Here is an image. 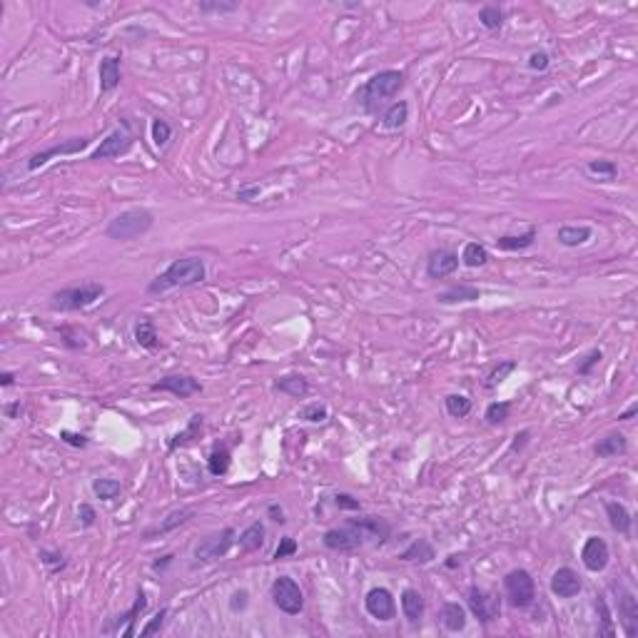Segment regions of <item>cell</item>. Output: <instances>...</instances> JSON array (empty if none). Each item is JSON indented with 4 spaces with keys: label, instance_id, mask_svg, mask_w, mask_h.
Masks as SVG:
<instances>
[{
    "label": "cell",
    "instance_id": "1",
    "mask_svg": "<svg viewBox=\"0 0 638 638\" xmlns=\"http://www.w3.org/2000/svg\"><path fill=\"white\" fill-rule=\"evenodd\" d=\"M207 277L205 262L200 257H179L167 264L165 272H160L148 285L150 295H165L170 290H182V287L202 285Z\"/></svg>",
    "mask_w": 638,
    "mask_h": 638
},
{
    "label": "cell",
    "instance_id": "2",
    "mask_svg": "<svg viewBox=\"0 0 638 638\" xmlns=\"http://www.w3.org/2000/svg\"><path fill=\"white\" fill-rule=\"evenodd\" d=\"M401 88H404V73L401 70H379L357 90L354 100L364 112H377Z\"/></svg>",
    "mask_w": 638,
    "mask_h": 638
},
{
    "label": "cell",
    "instance_id": "3",
    "mask_svg": "<svg viewBox=\"0 0 638 638\" xmlns=\"http://www.w3.org/2000/svg\"><path fill=\"white\" fill-rule=\"evenodd\" d=\"M155 215L148 207H130L115 215L105 227V235L115 242H132V240L143 237L153 230Z\"/></svg>",
    "mask_w": 638,
    "mask_h": 638
},
{
    "label": "cell",
    "instance_id": "4",
    "mask_svg": "<svg viewBox=\"0 0 638 638\" xmlns=\"http://www.w3.org/2000/svg\"><path fill=\"white\" fill-rule=\"evenodd\" d=\"M102 295H105V287H102L100 282H85V285L65 287V290L55 292L50 307H53V309H60V312H78L90 305H95Z\"/></svg>",
    "mask_w": 638,
    "mask_h": 638
},
{
    "label": "cell",
    "instance_id": "5",
    "mask_svg": "<svg viewBox=\"0 0 638 638\" xmlns=\"http://www.w3.org/2000/svg\"><path fill=\"white\" fill-rule=\"evenodd\" d=\"M504 591L514 608H528L536 601V584L526 569H514L504 576Z\"/></svg>",
    "mask_w": 638,
    "mask_h": 638
},
{
    "label": "cell",
    "instance_id": "6",
    "mask_svg": "<svg viewBox=\"0 0 638 638\" xmlns=\"http://www.w3.org/2000/svg\"><path fill=\"white\" fill-rule=\"evenodd\" d=\"M269 596L275 601V606L280 608L287 616H300L302 608H305V596H302V589L295 579L290 576H277L272 581V589H269Z\"/></svg>",
    "mask_w": 638,
    "mask_h": 638
},
{
    "label": "cell",
    "instance_id": "7",
    "mask_svg": "<svg viewBox=\"0 0 638 638\" xmlns=\"http://www.w3.org/2000/svg\"><path fill=\"white\" fill-rule=\"evenodd\" d=\"M135 145V132H132L130 122L127 120H120V127H115V130L107 135L105 140H100V145H98L93 153H90L88 160H110V158H120V155H127L130 153V148Z\"/></svg>",
    "mask_w": 638,
    "mask_h": 638
},
{
    "label": "cell",
    "instance_id": "8",
    "mask_svg": "<svg viewBox=\"0 0 638 638\" xmlns=\"http://www.w3.org/2000/svg\"><path fill=\"white\" fill-rule=\"evenodd\" d=\"M235 541H237V531L232 526H225L222 531H215L210 536H205L200 543L195 546V559L200 564H210V561H217L222 556H227V551L232 549Z\"/></svg>",
    "mask_w": 638,
    "mask_h": 638
},
{
    "label": "cell",
    "instance_id": "9",
    "mask_svg": "<svg viewBox=\"0 0 638 638\" xmlns=\"http://www.w3.org/2000/svg\"><path fill=\"white\" fill-rule=\"evenodd\" d=\"M466 606L474 613V618L484 626L494 623L501 616V601L491 593V591L481 589V586H469L466 591Z\"/></svg>",
    "mask_w": 638,
    "mask_h": 638
},
{
    "label": "cell",
    "instance_id": "10",
    "mask_svg": "<svg viewBox=\"0 0 638 638\" xmlns=\"http://www.w3.org/2000/svg\"><path fill=\"white\" fill-rule=\"evenodd\" d=\"M88 145H90V138H70V140H65V143L50 145V148L40 150V153L30 155L25 167H28V172H35V170H40L42 165H48L50 160L58 158V155L60 158H63V155H78V153H83Z\"/></svg>",
    "mask_w": 638,
    "mask_h": 638
},
{
    "label": "cell",
    "instance_id": "11",
    "mask_svg": "<svg viewBox=\"0 0 638 638\" xmlns=\"http://www.w3.org/2000/svg\"><path fill=\"white\" fill-rule=\"evenodd\" d=\"M364 608L370 613L372 618L377 621H391L396 616V603L394 596H391V591L384 589V586H374V589L367 591V596H364Z\"/></svg>",
    "mask_w": 638,
    "mask_h": 638
},
{
    "label": "cell",
    "instance_id": "12",
    "mask_svg": "<svg viewBox=\"0 0 638 638\" xmlns=\"http://www.w3.org/2000/svg\"><path fill=\"white\" fill-rule=\"evenodd\" d=\"M322 543H324V549H329V551L349 554V551H357L359 546H362L364 538H362V533L352 526V524H347V526H337V528L324 531Z\"/></svg>",
    "mask_w": 638,
    "mask_h": 638
},
{
    "label": "cell",
    "instance_id": "13",
    "mask_svg": "<svg viewBox=\"0 0 638 638\" xmlns=\"http://www.w3.org/2000/svg\"><path fill=\"white\" fill-rule=\"evenodd\" d=\"M150 389L153 391H167V394L179 396V399H190V396L200 394L202 384L190 374H167V377H163L160 382H155Z\"/></svg>",
    "mask_w": 638,
    "mask_h": 638
},
{
    "label": "cell",
    "instance_id": "14",
    "mask_svg": "<svg viewBox=\"0 0 638 638\" xmlns=\"http://www.w3.org/2000/svg\"><path fill=\"white\" fill-rule=\"evenodd\" d=\"M145 608H148V596H145V591H140L138 598H135V603H132L125 613H120V616L112 618V621L107 623L102 631L105 633H120V636H125V638L135 636V623H138L140 613H143Z\"/></svg>",
    "mask_w": 638,
    "mask_h": 638
},
{
    "label": "cell",
    "instance_id": "15",
    "mask_svg": "<svg viewBox=\"0 0 638 638\" xmlns=\"http://www.w3.org/2000/svg\"><path fill=\"white\" fill-rule=\"evenodd\" d=\"M608 559H611V551H608V543L603 541L601 536H589L581 549V561L589 571L593 574H601L608 566Z\"/></svg>",
    "mask_w": 638,
    "mask_h": 638
},
{
    "label": "cell",
    "instance_id": "16",
    "mask_svg": "<svg viewBox=\"0 0 638 638\" xmlns=\"http://www.w3.org/2000/svg\"><path fill=\"white\" fill-rule=\"evenodd\" d=\"M618 591V618L623 623V633L628 638L638 636V598L623 586H613Z\"/></svg>",
    "mask_w": 638,
    "mask_h": 638
},
{
    "label": "cell",
    "instance_id": "17",
    "mask_svg": "<svg viewBox=\"0 0 638 638\" xmlns=\"http://www.w3.org/2000/svg\"><path fill=\"white\" fill-rule=\"evenodd\" d=\"M347 524H352V526L362 533V538H372V541L379 543V546L389 541V536H391L389 521L382 516H357V519H349Z\"/></svg>",
    "mask_w": 638,
    "mask_h": 638
},
{
    "label": "cell",
    "instance_id": "18",
    "mask_svg": "<svg viewBox=\"0 0 638 638\" xmlns=\"http://www.w3.org/2000/svg\"><path fill=\"white\" fill-rule=\"evenodd\" d=\"M459 254L451 252V249H434L427 259V275L432 280H444V277H451L456 269H459Z\"/></svg>",
    "mask_w": 638,
    "mask_h": 638
},
{
    "label": "cell",
    "instance_id": "19",
    "mask_svg": "<svg viewBox=\"0 0 638 638\" xmlns=\"http://www.w3.org/2000/svg\"><path fill=\"white\" fill-rule=\"evenodd\" d=\"M584 584H581V576L576 574L571 566H561L559 571H554L551 576V593L559 598H574L581 593Z\"/></svg>",
    "mask_w": 638,
    "mask_h": 638
},
{
    "label": "cell",
    "instance_id": "20",
    "mask_svg": "<svg viewBox=\"0 0 638 638\" xmlns=\"http://www.w3.org/2000/svg\"><path fill=\"white\" fill-rule=\"evenodd\" d=\"M98 78H100V95L112 93L122 80L120 58H117V55H105V58L100 60V68H98Z\"/></svg>",
    "mask_w": 638,
    "mask_h": 638
},
{
    "label": "cell",
    "instance_id": "21",
    "mask_svg": "<svg viewBox=\"0 0 638 638\" xmlns=\"http://www.w3.org/2000/svg\"><path fill=\"white\" fill-rule=\"evenodd\" d=\"M598 459H613V456H623L628 451V439L623 437L621 432H611L603 439H598L596 447H593Z\"/></svg>",
    "mask_w": 638,
    "mask_h": 638
},
{
    "label": "cell",
    "instance_id": "22",
    "mask_svg": "<svg viewBox=\"0 0 638 638\" xmlns=\"http://www.w3.org/2000/svg\"><path fill=\"white\" fill-rule=\"evenodd\" d=\"M434 559H437V551L427 538H414L399 554V561H406V564H432Z\"/></svg>",
    "mask_w": 638,
    "mask_h": 638
},
{
    "label": "cell",
    "instance_id": "23",
    "mask_svg": "<svg viewBox=\"0 0 638 638\" xmlns=\"http://www.w3.org/2000/svg\"><path fill=\"white\" fill-rule=\"evenodd\" d=\"M476 300H481V292L479 287H471V285H451L437 295L439 305H464V302H476Z\"/></svg>",
    "mask_w": 638,
    "mask_h": 638
},
{
    "label": "cell",
    "instance_id": "24",
    "mask_svg": "<svg viewBox=\"0 0 638 638\" xmlns=\"http://www.w3.org/2000/svg\"><path fill=\"white\" fill-rule=\"evenodd\" d=\"M606 516H608V524H611L613 531H618L621 536H631L633 516H631V512L623 507L621 501H608L606 504Z\"/></svg>",
    "mask_w": 638,
    "mask_h": 638
},
{
    "label": "cell",
    "instance_id": "25",
    "mask_svg": "<svg viewBox=\"0 0 638 638\" xmlns=\"http://www.w3.org/2000/svg\"><path fill=\"white\" fill-rule=\"evenodd\" d=\"M593 235L589 225H561L559 232H556V240H559L561 247H581L586 244Z\"/></svg>",
    "mask_w": 638,
    "mask_h": 638
},
{
    "label": "cell",
    "instance_id": "26",
    "mask_svg": "<svg viewBox=\"0 0 638 638\" xmlns=\"http://www.w3.org/2000/svg\"><path fill=\"white\" fill-rule=\"evenodd\" d=\"M538 237V230L536 227H528L526 232L521 235H501L499 240H496V247L501 249V252H521V249H528L533 242H536Z\"/></svg>",
    "mask_w": 638,
    "mask_h": 638
},
{
    "label": "cell",
    "instance_id": "27",
    "mask_svg": "<svg viewBox=\"0 0 638 638\" xmlns=\"http://www.w3.org/2000/svg\"><path fill=\"white\" fill-rule=\"evenodd\" d=\"M401 613L409 623H419L424 616V596L417 589L401 591Z\"/></svg>",
    "mask_w": 638,
    "mask_h": 638
},
{
    "label": "cell",
    "instance_id": "28",
    "mask_svg": "<svg viewBox=\"0 0 638 638\" xmlns=\"http://www.w3.org/2000/svg\"><path fill=\"white\" fill-rule=\"evenodd\" d=\"M442 626L451 633H459L466 628V608L459 601H447L442 606Z\"/></svg>",
    "mask_w": 638,
    "mask_h": 638
},
{
    "label": "cell",
    "instance_id": "29",
    "mask_svg": "<svg viewBox=\"0 0 638 638\" xmlns=\"http://www.w3.org/2000/svg\"><path fill=\"white\" fill-rule=\"evenodd\" d=\"M275 389L287 396H292V399H305V396L309 394V382L300 374H285L275 382Z\"/></svg>",
    "mask_w": 638,
    "mask_h": 638
},
{
    "label": "cell",
    "instance_id": "30",
    "mask_svg": "<svg viewBox=\"0 0 638 638\" xmlns=\"http://www.w3.org/2000/svg\"><path fill=\"white\" fill-rule=\"evenodd\" d=\"M264 536H267V531H264V524L262 521H254L249 524L247 528H244L242 533H240L237 543H240V549L244 551V554H252V551H259L264 546Z\"/></svg>",
    "mask_w": 638,
    "mask_h": 638
},
{
    "label": "cell",
    "instance_id": "31",
    "mask_svg": "<svg viewBox=\"0 0 638 638\" xmlns=\"http://www.w3.org/2000/svg\"><path fill=\"white\" fill-rule=\"evenodd\" d=\"M135 342H138L143 349H150V352L160 347L158 327H155V322L150 319V317H143V319L135 324Z\"/></svg>",
    "mask_w": 638,
    "mask_h": 638
},
{
    "label": "cell",
    "instance_id": "32",
    "mask_svg": "<svg viewBox=\"0 0 638 638\" xmlns=\"http://www.w3.org/2000/svg\"><path fill=\"white\" fill-rule=\"evenodd\" d=\"M202 424H205V417H202V414H192L190 422H187V427L182 429V432H179V434H175V437L167 442V449H170V451H175V449H177V447H185V444H190L192 439H195L197 434L202 432Z\"/></svg>",
    "mask_w": 638,
    "mask_h": 638
},
{
    "label": "cell",
    "instance_id": "33",
    "mask_svg": "<svg viewBox=\"0 0 638 638\" xmlns=\"http://www.w3.org/2000/svg\"><path fill=\"white\" fill-rule=\"evenodd\" d=\"M230 464H232V454L225 444H217L210 451V459H207V469H210L212 476H225L230 471Z\"/></svg>",
    "mask_w": 638,
    "mask_h": 638
},
{
    "label": "cell",
    "instance_id": "34",
    "mask_svg": "<svg viewBox=\"0 0 638 638\" xmlns=\"http://www.w3.org/2000/svg\"><path fill=\"white\" fill-rule=\"evenodd\" d=\"M406 120H409V102L399 100V102H394V105L386 107L384 117H382V125H384L386 130H399V127L406 125Z\"/></svg>",
    "mask_w": 638,
    "mask_h": 638
},
{
    "label": "cell",
    "instance_id": "35",
    "mask_svg": "<svg viewBox=\"0 0 638 638\" xmlns=\"http://www.w3.org/2000/svg\"><path fill=\"white\" fill-rule=\"evenodd\" d=\"M192 509H177V512H172L170 516H165L163 521H160L158 528H150L148 533H145V538L155 536V533H167V531H175L177 526H182V524H187L192 519Z\"/></svg>",
    "mask_w": 638,
    "mask_h": 638
},
{
    "label": "cell",
    "instance_id": "36",
    "mask_svg": "<svg viewBox=\"0 0 638 638\" xmlns=\"http://www.w3.org/2000/svg\"><path fill=\"white\" fill-rule=\"evenodd\" d=\"M461 262L471 269L481 267V264L489 262V249H486L481 242H466L464 249H461Z\"/></svg>",
    "mask_w": 638,
    "mask_h": 638
},
{
    "label": "cell",
    "instance_id": "37",
    "mask_svg": "<svg viewBox=\"0 0 638 638\" xmlns=\"http://www.w3.org/2000/svg\"><path fill=\"white\" fill-rule=\"evenodd\" d=\"M444 406H447L449 417L464 419V417H469V412H471V399L464 394H449L447 399H444Z\"/></svg>",
    "mask_w": 638,
    "mask_h": 638
},
{
    "label": "cell",
    "instance_id": "38",
    "mask_svg": "<svg viewBox=\"0 0 638 638\" xmlns=\"http://www.w3.org/2000/svg\"><path fill=\"white\" fill-rule=\"evenodd\" d=\"M150 135H153V143L155 148H167L170 138H172V127H170L167 120H163V117H153V122H150Z\"/></svg>",
    "mask_w": 638,
    "mask_h": 638
},
{
    "label": "cell",
    "instance_id": "39",
    "mask_svg": "<svg viewBox=\"0 0 638 638\" xmlns=\"http://www.w3.org/2000/svg\"><path fill=\"white\" fill-rule=\"evenodd\" d=\"M93 491H95V496L100 501H112L120 496L122 484L117 479H95L93 481Z\"/></svg>",
    "mask_w": 638,
    "mask_h": 638
},
{
    "label": "cell",
    "instance_id": "40",
    "mask_svg": "<svg viewBox=\"0 0 638 638\" xmlns=\"http://www.w3.org/2000/svg\"><path fill=\"white\" fill-rule=\"evenodd\" d=\"M509 417H512V401H491V404L486 406L484 419L489 424H504Z\"/></svg>",
    "mask_w": 638,
    "mask_h": 638
},
{
    "label": "cell",
    "instance_id": "41",
    "mask_svg": "<svg viewBox=\"0 0 638 638\" xmlns=\"http://www.w3.org/2000/svg\"><path fill=\"white\" fill-rule=\"evenodd\" d=\"M479 23L486 30H499L504 25V11L499 6H484L479 11Z\"/></svg>",
    "mask_w": 638,
    "mask_h": 638
},
{
    "label": "cell",
    "instance_id": "42",
    "mask_svg": "<svg viewBox=\"0 0 638 638\" xmlns=\"http://www.w3.org/2000/svg\"><path fill=\"white\" fill-rule=\"evenodd\" d=\"M596 611H598V618H601V626H598V636H616V628H613V618H611V611H608V603L603 596H596Z\"/></svg>",
    "mask_w": 638,
    "mask_h": 638
},
{
    "label": "cell",
    "instance_id": "43",
    "mask_svg": "<svg viewBox=\"0 0 638 638\" xmlns=\"http://www.w3.org/2000/svg\"><path fill=\"white\" fill-rule=\"evenodd\" d=\"M197 8H200V13H215V16H227V13H235L240 8L237 0H230V3H225V0H202V3H197Z\"/></svg>",
    "mask_w": 638,
    "mask_h": 638
},
{
    "label": "cell",
    "instance_id": "44",
    "mask_svg": "<svg viewBox=\"0 0 638 638\" xmlns=\"http://www.w3.org/2000/svg\"><path fill=\"white\" fill-rule=\"evenodd\" d=\"M586 170L591 175H596V177H606V179H613L618 175V165L611 163V160H591L586 165Z\"/></svg>",
    "mask_w": 638,
    "mask_h": 638
},
{
    "label": "cell",
    "instance_id": "45",
    "mask_svg": "<svg viewBox=\"0 0 638 638\" xmlns=\"http://www.w3.org/2000/svg\"><path fill=\"white\" fill-rule=\"evenodd\" d=\"M300 417L305 419V422H312V424H319V422H324V419L329 417V412H327V406L322 404V401H312V404H307V406H302V412H300Z\"/></svg>",
    "mask_w": 638,
    "mask_h": 638
},
{
    "label": "cell",
    "instance_id": "46",
    "mask_svg": "<svg viewBox=\"0 0 638 638\" xmlns=\"http://www.w3.org/2000/svg\"><path fill=\"white\" fill-rule=\"evenodd\" d=\"M516 370V362H514V359H509V362H501L499 367H496L494 372H491L489 374V382H486V386H496V384H501V382L507 379L509 374H512V372Z\"/></svg>",
    "mask_w": 638,
    "mask_h": 638
},
{
    "label": "cell",
    "instance_id": "47",
    "mask_svg": "<svg viewBox=\"0 0 638 638\" xmlns=\"http://www.w3.org/2000/svg\"><path fill=\"white\" fill-rule=\"evenodd\" d=\"M601 359H603L601 349H591V352L584 357V362H579V367H576V372H579L581 377H589V374H591V370H593V367H596V364L601 362Z\"/></svg>",
    "mask_w": 638,
    "mask_h": 638
},
{
    "label": "cell",
    "instance_id": "48",
    "mask_svg": "<svg viewBox=\"0 0 638 638\" xmlns=\"http://www.w3.org/2000/svg\"><path fill=\"white\" fill-rule=\"evenodd\" d=\"M295 554H297V541L292 536H282L280 538V546L275 549L272 559L280 561V559H287V556H295Z\"/></svg>",
    "mask_w": 638,
    "mask_h": 638
},
{
    "label": "cell",
    "instance_id": "49",
    "mask_svg": "<svg viewBox=\"0 0 638 638\" xmlns=\"http://www.w3.org/2000/svg\"><path fill=\"white\" fill-rule=\"evenodd\" d=\"M334 504H337V509H342V512H362L359 499H354L352 494H344V491L334 494Z\"/></svg>",
    "mask_w": 638,
    "mask_h": 638
},
{
    "label": "cell",
    "instance_id": "50",
    "mask_svg": "<svg viewBox=\"0 0 638 638\" xmlns=\"http://www.w3.org/2000/svg\"><path fill=\"white\" fill-rule=\"evenodd\" d=\"M551 65V58L546 50H533L531 55H528V68L536 70V73H543V70H549Z\"/></svg>",
    "mask_w": 638,
    "mask_h": 638
},
{
    "label": "cell",
    "instance_id": "51",
    "mask_svg": "<svg viewBox=\"0 0 638 638\" xmlns=\"http://www.w3.org/2000/svg\"><path fill=\"white\" fill-rule=\"evenodd\" d=\"M165 618H167V608H160V611L148 621V626L140 628V636H153V633H158L160 628H163Z\"/></svg>",
    "mask_w": 638,
    "mask_h": 638
},
{
    "label": "cell",
    "instance_id": "52",
    "mask_svg": "<svg viewBox=\"0 0 638 638\" xmlns=\"http://www.w3.org/2000/svg\"><path fill=\"white\" fill-rule=\"evenodd\" d=\"M40 561H42V564L53 566V574H58V571L63 569L65 564H68V561H65V556L60 554V551H45V549L40 551Z\"/></svg>",
    "mask_w": 638,
    "mask_h": 638
},
{
    "label": "cell",
    "instance_id": "53",
    "mask_svg": "<svg viewBox=\"0 0 638 638\" xmlns=\"http://www.w3.org/2000/svg\"><path fill=\"white\" fill-rule=\"evenodd\" d=\"M95 519H98L95 509L90 507V504H80V507H78V521H80V526H83V528L95 526Z\"/></svg>",
    "mask_w": 638,
    "mask_h": 638
},
{
    "label": "cell",
    "instance_id": "54",
    "mask_svg": "<svg viewBox=\"0 0 638 638\" xmlns=\"http://www.w3.org/2000/svg\"><path fill=\"white\" fill-rule=\"evenodd\" d=\"M60 439H63L65 444H70V447H75V449H85V447H88V437H85V434L68 432V429H63V432H60Z\"/></svg>",
    "mask_w": 638,
    "mask_h": 638
},
{
    "label": "cell",
    "instance_id": "55",
    "mask_svg": "<svg viewBox=\"0 0 638 638\" xmlns=\"http://www.w3.org/2000/svg\"><path fill=\"white\" fill-rule=\"evenodd\" d=\"M259 185H249V187H240L237 190V200L240 202H252V200H257L259 197Z\"/></svg>",
    "mask_w": 638,
    "mask_h": 638
},
{
    "label": "cell",
    "instance_id": "56",
    "mask_svg": "<svg viewBox=\"0 0 638 638\" xmlns=\"http://www.w3.org/2000/svg\"><path fill=\"white\" fill-rule=\"evenodd\" d=\"M230 606H232V611H244L247 608V591H235Z\"/></svg>",
    "mask_w": 638,
    "mask_h": 638
},
{
    "label": "cell",
    "instance_id": "57",
    "mask_svg": "<svg viewBox=\"0 0 638 638\" xmlns=\"http://www.w3.org/2000/svg\"><path fill=\"white\" fill-rule=\"evenodd\" d=\"M267 514H269V519H272V521H275V524H285V521H287V519H285V512H282L280 504H269V507H267Z\"/></svg>",
    "mask_w": 638,
    "mask_h": 638
},
{
    "label": "cell",
    "instance_id": "58",
    "mask_svg": "<svg viewBox=\"0 0 638 638\" xmlns=\"http://www.w3.org/2000/svg\"><path fill=\"white\" fill-rule=\"evenodd\" d=\"M13 384H16V374H13V372H3V374H0V386L8 389V386H13Z\"/></svg>",
    "mask_w": 638,
    "mask_h": 638
},
{
    "label": "cell",
    "instance_id": "59",
    "mask_svg": "<svg viewBox=\"0 0 638 638\" xmlns=\"http://www.w3.org/2000/svg\"><path fill=\"white\" fill-rule=\"evenodd\" d=\"M636 414H638V404H631V406H628V409H626V412L618 414V422H628V419H633V417H636Z\"/></svg>",
    "mask_w": 638,
    "mask_h": 638
},
{
    "label": "cell",
    "instance_id": "60",
    "mask_svg": "<svg viewBox=\"0 0 638 638\" xmlns=\"http://www.w3.org/2000/svg\"><path fill=\"white\" fill-rule=\"evenodd\" d=\"M170 561H172V556H163V561H155V564H153V569H155V571H163L165 566L170 564Z\"/></svg>",
    "mask_w": 638,
    "mask_h": 638
},
{
    "label": "cell",
    "instance_id": "61",
    "mask_svg": "<svg viewBox=\"0 0 638 638\" xmlns=\"http://www.w3.org/2000/svg\"><path fill=\"white\" fill-rule=\"evenodd\" d=\"M6 412H8V417L13 419L18 412H20V401H16V404H11V406H8V409H6Z\"/></svg>",
    "mask_w": 638,
    "mask_h": 638
},
{
    "label": "cell",
    "instance_id": "62",
    "mask_svg": "<svg viewBox=\"0 0 638 638\" xmlns=\"http://www.w3.org/2000/svg\"><path fill=\"white\" fill-rule=\"evenodd\" d=\"M528 437V432H521V434H516V442H514V451H516L519 447H524V439Z\"/></svg>",
    "mask_w": 638,
    "mask_h": 638
},
{
    "label": "cell",
    "instance_id": "63",
    "mask_svg": "<svg viewBox=\"0 0 638 638\" xmlns=\"http://www.w3.org/2000/svg\"><path fill=\"white\" fill-rule=\"evenodd\" d=\"M459 564H461V561L456 559V556H449V561H447V566H449V569H456V566H459Z\"/></svg>",
    "mask_w": 638,
    "mask_h": 638
}]
</instances>
